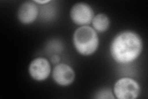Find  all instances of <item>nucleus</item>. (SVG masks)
<instances>
[{"mask_svg":"<svg viewBox=\"0 0 148 99\" xmlns=\"http://www.w3.org/2000/svg\"><path fill=\"white\" fill-rule=\"evenodd\" d=\"M60 57L58 56V55H53L51 58V62L53 63V64H59V61H60Z\"/></svg>","mask_w":148,"mask_h":99,"instance_id":"9d476101","label":"nucleus"},{"mask_svg":"<svg viewBox=\"0 0 148 99\" xmlns=\"http://www.w3.org/2000/svg\"><path fill=\"white\" fill-rule=\"evenodd\" d=\"M96 98H114V93L112 92L110 89H102L96 93V96L95 97Z\"/></svg>","mask_w":148,"mask_h":99,"instance_id":"1a4fd4ad","label":"nucleus"},{"mask_svg":"<svg viewBox=\"0 0 148 99\" xmlns=\"http://www.w3.org/2000/svg\"><path fill=\"white\" fill-rule=\"evenodd\" d=\"M92 28L98 33H103L107 31L110 26V19L109 17L103 13L95 15L92 22Z\"/></svg>","mask_w":148,"mask_h":99,"instance_id":"6e6552de","label":"nucleus"},{"mask_svg":"<svg viewBox=\"0 0 148 99\" xmlns=\"http://www.w3.org/2000/svg\"><path fill=\"white\" fill-rule=\"evenodd\" d=\"M34 2L35 3H38V4H46L48 3H50L51 1H49V0H46V1H34Z\"/></svg>","mask_w":148,"mask_h":99,"instance_id":"9b49d317","label":"nucleus"},{"mask_svg":"<svg viewBox=\"0 0 148 99\" xmlns=\"http://www.w3.org/2000/svg\"><path fill=\"white\" fill-rule=\"evenodd\" d=\"M141 92L140 85L133 78L124 77L115 82L114 86L115 98L119 99H135Z\"/></svg>","mask_w":148,"mask_h":99,"instance_id":"7ed1b4c3","label":"nucleus"},{"mask_svg":"<svg viewBox=\"0 0 148 99\" xmlns=\"http://www.w3.org/2000/svg\"><path fill=\"white\" fill-rule=\"evenodd\" d=\"M51 71L49 61L43 57H38L31 61L29 73L31 78L36 81H43L47 79Z\"/></svg>","mask_w":148,"mask_h":99,"instance_id":"39448f33","label":"nucleus"},{"mask_svg":"<svg viewBox=\"0 0 148 99\" xmlns=\"http://www.w3.org/2000/svg\"><path fill=\"white\" fill-rule=\"evenodd\" d=\"M38 15V9L34 1H26L22 4L17 12L18 19L24 24L33 23Z\"/></svg>","mask_w":148,"mask_h":99,"instance_id":"0eeeda50","label":"nucleus"},{"mask_svg":"<svg viewBox=\"0 0 148 99\" xmlns=\"http://www.w3.org/2000/svg\"><path fill=\"white\" fill-rule=\"evenodd\" d=\"M95 16L93 9L90 4L86 3H77L72 7L70 17L75 24L85 26L90 24Z\"/></svg>","mask_w":148,"mask_h":99,"instance_id":"20e7f679","label":"nucleus"},{"mask_svg":"<svg viewBox=\"0 0 148 99\" xmlns=\"http://www.w3.org/2000/svg\"><path fill=\"white\" fill-rule=\"evenodd\" d=\"M73 44L78 53L90 56L96 52L99 46L98 33L89 26L79 27L73 33Z\"/></svg>","mask_w":148,"mask_h":99,"instance_id":"f03ea898","label":"nucleus"},{"mask_svg":"<svg viewBox=\"0 0 148 99\" xmlns=\"http://www.w3.org/2000/svg\"><path fill=\"white\" fill-rule=\"evenodd\" d=\"M52 76L54 82L59 86L66 87L74 81L75 73L71 66L65 63H59L54 68Z\"/></svg>","mask_w":148,"mask_h":99,"instance_id":"423d86ee","label":"nucleus"},{"mask_svg":"<svg viewBox=\"0 0 148 99\" xmlns=\"http://www.w3.org/2000/svg\"><path fill=\"white\" fill-rule=\"evenodd\" d=\"M143 46L140 35L132 30H124L114 37L110 45V53L116 63L129 64L139 58Z\"/></svg>","mask_w":148,"mask_h":99,"instance_id":"f257e3e1","label":"nucleus"}]
</instances>
